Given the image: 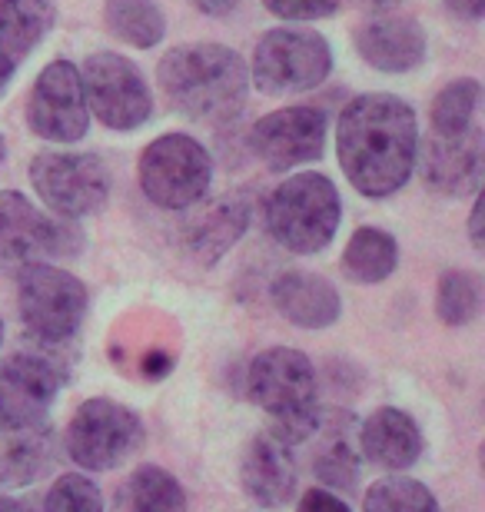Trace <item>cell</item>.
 Listing matches in <instances>:
<instances>
[{"label":"cell","mask_w":485,"mask_h":512,"mask_svg":"<svg viewBox=\"0 0 485 512\" xmlns=\"http://www.w3.org/2000/svg\"><path fill=\"white\" fill-rule=\"evenodd\" d=\"M14 67H17L14 60L0 54V97H4V90L10 87V80H14Z\"/></svg>","instance_id":"obj_37"},{"label":"cell","mask_w":485,"mask_h":512,"mask_svg":"<svg viewBox=\"0 0 485 512\" xmlns=\"http://www.w3.org/2000/svg\"><path fill=\"white\" fill-rule=\"evenodd\" d=\"M157 87L167 104L193 124H230L246 107L250 64L233 47L213 40L183 44L160 57Z\"/></svg>","instance_id":"obj_2"},{"label":"cell","mask_w":485,"mask_h":512,"mask_svg":"<svg viewBox=\"0 0 485 512\" xmlns=\"http://www.w3.org/2000/svg\"><path fill=\"white\" fill-rule=\"evenodd\" d=\"M60 343H37L27 346L0 363V429L44 426L50 406L57 403L60 386L67 383L70 363L64 356L50 353Z\"/></svg>","instance_id":"obj_9"},{"label":"cell","mask_w":485,"mask_h":512,"mask_svg":"<svg viewBox=\"0 0 485 512\" xmlns=\"http://www.w3.org/2000/svg\"><path fill=\"white\" fill-rule=\"evenodd\" d=\"M479 104H482V84L476 77L449 80L429 107V130L466 133L472 127H479Z\"/></svg>","instance_id":"obj_27"},{"label":"cell","mask_w":485,"mask_h":512,"mask_svg":"<svg viewBox=\"0 0 485 512\" xmlns=\"http://www.w3.org/2000/svg\"><path fill=\"white\" fill-rule=\"evenodd\" d=\"M57 463V436L47 426L14 429L0 439V486L20 489L47 476Z\"/></svg>","instance_id":"obj_22"},{"label":"cell","mask_w":485,"mask_h":512,"mask_svg":"<svg viewBox=\"0 0 485 512\" xmlns=\"http://www.w3.org/2000/svg\"><path fill=\"white\" fill-rule=\"evenodd\" d=\"M30 183L54 217L84 220L107 207L113 173L97 153L44 150L30 160Z\"/></svg>","instance_id":"obj_7"},{"label":"cell","mask_w":485,"mask_h":512,"mask_svg":"<svg viewBox=\"0 0 485 512\" xmlns=\"http://www.w3.org/2000/svg\"><path fill=\"white\" fill-rule=\"evenodd\" d=\"M87 286L54 263H34L17 273V310L37 343H70L87 320Z\"/></svg>","instance_id":"obj_8"},{"label":"cell","mask_w":485,"mask_h":512,"mask_svg":"<svg viewBox=\"0 0 485 512\" xmlns=\"http://www.w3.org/2000/svg\"><path fill=\"white\" fill-rule=\"evenodd\" d=\"M80 247L84 237L74 220L37 210L17 190H0V273H20L47 256H77Z\"/></svg>","instance_id":"obj_10"},{"label":"cell","mask_w":485,"mask_h":512,"mask_svg":"<svg viewBox=\"0 0 485 512\" xmlns=\"http://www.w3.org/2000/svg\"><path fill=\"white\" fill-rule=\"evenodd\" d=\"M363 512H442V509L426 483L392 473L366 489Z\"/></svg>","instance_id":"obj_28"},{"label":"cell","mask_w":485,"mask_h":512,"mask_svg":"<svg viewBox=\"0 0 485 512\" xmlns=\"http://www.w3.org/2000/svg\"><path fill=\"white\" fill-rule=\"evenodd\" d=\"M27 127L47 143H77L90 130V110L80 84V67L50 60L27 94Z\"/></svg>","instance_id":"obj_13"},{"label":"cell","mask_w":485,"mask_h":512,"mask_svg":"<svg viewBox=\"0 0 485 512\" xmlns=\"http://www.w3.org/2000/svg\"><path fill=\"white\" fill-rule=\"evenodd\" d=\"M246 393L270 416L273 433L293 446L303 443L323 413L313 363L293 346H270L253 356L246 370Z\"/></svg>","instance_id":"obj_3"},{"label":"cell","mask_w":485,"mask_h":512,"mask_svg":"<svg viewBox=\"0 0 485 512\" xmlns=\"http://www.w3.org/2000/svg\"><path fill=\"white\" fill-rule=\"evenodd\" d=\"M103 24L120 44L153 50L167 37V17L157 0H103Z\"/></svg>","instance_id":"obj_25"},{"label":"cell","mask_w":485,"mask_h":512,"mask_svg":"<svg viewBox=\"0 0 485 512\" xmlns=\"http://www.w3.org/2000/svg\"><path fill=\"white\" fill-rule=\"evenodd\" d=\"M263 7L286 24H309V20L333 17L343 0H263Z\"/></svg>","instance_id":"obj_31"},{"label":"cell","mask_w":485,"mask_h":512,"mask_svg":"<svg viewBox=\"0 0 485 512\" xmlns=\"http://www.w3.org/2000/svg\"><path fill=\"white\" fill-rule=\"evenodd\" d=\"M399 266V243L389 230L359 227L343 250V273L359 286H376L389 280Z\"/></svg>","instance_id":"obj_24"},{"label":"cell","mask_w":485,"mask_h":512,"mask_svg":"<svg viewBox=\"0 0 485 512\" xmlns=\"http://www.w3.org/2000/svg\"><path fill=\"white\" fill-rule=\"evenodd\" d=\"M140 190L153 207L183 213L193 203L206 197L213 183V160L210 150L190 133H163L147 150L140 153L137 163Z\"/></svg>","instance_id":"obj_6"},{"label":"cell","mask_w":485,"mask_h":512,"mask_svg":"<svg viewBox=\"0 0 485 512\" xmlns=\"http://www.w3.org/2000/svg\"><path fill=\"white\" fill-rule=\"evenodd\" d=\"M349 4H356L359 10H366V14H389V10H396L402 0H349Z\"/></svg>","instance_id":"obj_36"},{"label":"cell","mask_w":485,"mask_h":512,"mask_svg":"<svg viewBox=\"0 0 485 512\" xmlns=\"http://www.w3.org/2000/svg\"><path fill=\"white\" fill-rule=\"evenodd\" d=\"M0 346H4V323H0Z\"/></svg>","instance_id":"obj_40"},{"label":"cell","mask_w":485,"mask_h":512,"mask_svg":"<svg viewBox=\"0 0 485 512\" xmlns=\"http://www.w3.org/2000/svg\"><path fill=\"white\" fill-rule=\"evenodd\" d=\"M329 117L323 107L293 104L260 117L250 130V147L266 170L290 173L323 157Z\"/></svg>","instance_id":"obj_14"},{"label":"cell","mask_w":485,"mask_h":512,"mask_svg":"<svg viewBox=\"0 0 485 512\" xmlns=\"http://www.w3.org/2000/svg\"><path fill=\"white\" fill-rule=\"evenodd\" d=\"M416 167L422 183L446 200L476 197L485 177V137L482 127L466 133H432L419 140Z\"/></svg>","instance_id":"obj_15"},{"label":"cell","mask_w":485,"mask_h":512,"mask_svg":"<svg viewBox=\"0 0 485 512\" xmlns=\"http://www.w3.org/2000/svg\"><path fill=\"white\" fill-rule=\"evenodd\" d=\"M333 74V47L313 27L283 24L256 40L250 84L270 97H293L316 90Z\"/></svg>","instance_id":"obj_5"},{"label":"cell","mask_w":485,"mask_h":512,"mask_svg":"<svg viewBox=\"0 0 485 512\" xmlns=\"http://www.w3.org/2000/svg\"><path fill=\"white\" fill-rule=\"evenodd\" d=\"M0 512H30V506L14 496H0Z\"/></svg>","instance_id":"obj_38"},{"label":"cell","mask_w":485,"mask_h":512,"mask_svg":"<svg viewBox=\"0 0 485 512\" xmlns=\"http://www.w3.org/2000/svg\"><path fill=\"white\" fill-rule=\"evenodd\" d=\"M359 456L369 459L379 469L389 473H402V469L416 466L422 456V429L406 409L379 406L366 423L359 426Z\"/></svg>","instance_id":"obj_21"},{"label":"cell","mask_w":485,"mask_h":512,"mask_svg":"<svg viewBox=\"0 0 485 512\" xmlns=\"http://www.w3.org/2000/svg\"><path fill=\"white\" fill-rule=\"evenodd\" d=\"M4 160H7V143H4V137H0V167H4Z\"/></svg>","instance_id":"obj_39"},{"label":"cell","mask_w":485,"mask_h":512,"mask_svg":"<svg viewBox=\"0 0 485 512\" xmlns=\"http://www.w3.org/2000/svg\"><path fill=\"white\" fill-rule=\"evenodd\" d=\"M296 512H353V509H349L336 493H329V489H306V493L299 496Z\"/></svg>","instance_id":"obj_32"},{"label":"cell","mask_w":485,"mask_h":512,"mask_svg":"<svg viewBox=\"0 0 485 512\" xmlns=\"http://www.w3.org/2000/svg\"><path fill=\"white\" fill-rule=\"evenodd\" d=\"M54 20V0H0V54L20 64L44 44Z\"/></svg>","instance_id":"obj_23"},{"label":"cell","mask_w":485,"mask_h":512,"mask_svg":"<svg viewBox=\"0 0 485 512\" xmlns=\"http://www.w3.org/2000/svg\"><path fill=\"white\" fill-rule=\"evenodd\" d=\"M359 426L353 416L346 413H319L316 426L309 429V436L303 443H313L309 453V466L319 483H326L329 489H353L359 483ZM299 443V446H303Z\"/></svg>","instance_id":"obj_19"},{"label":"cell","mask_w":485,"mask_h":512,"mask_svg":"<svg viewBox=\"0 0 485 512\" xmlns=\"http://www.w3.org/2000/svg\"><path fill=\"white\" fill-rule=\"evenodd\" d=\"M299 463L296 446L276 436L273 429H263L243 449L240 463V486L243 493L263 509H280L296 496Z\"/></svg>","instance_id":"obj_16"},{"label":"cell","mask_w":485,"mask_h":512,"mask_svg":"<svg viewBox=\"0 0 485 512\" xmlns=\"http://www.w3.org/2000/svg\"><path fill=\"white\" fill-rule=\"evenodd\" d=\"M426 30L416 17L373 14L356 30V50L379 74H409L426 60Z\"/></svg>","instance_id":"obj_18"},{"label":"cell","mask_w":485,"mask_h":512,"mask_svg":"<svg viewBox=\"0 0 485 512\" xmlns=\"http://www.w3.org/2000/svg\"><path fill=\"white\" fill-rule=\"evenodd\" d=\"M442 4L449 7V14H456L459 20H482L485 14V0H442Z\"/></svg>","instance_id":"obj_33"},{"label":"cell","mask_w":485,"mask_h":512,"mask_svg":"<svg viewBox=\"0 0 485 512\" xmlns=\"http://www.w3.org/2000/svg\"><path fill=\"white\" fill-rule=\"evenodd\" d=\"M469 240L472 247H476L479 253L485 250V237H482V200L476 193V203H472V213H469Z\"/></svg>","instance_id":"obj_35"},{"label":"cell","mask_w":485,"mask_h":512,"mask_svg":"<svg viewBox=\"0 0 485 512\" xmlns=\"http://www.w3.org/2000/svg\"><path fill=\"white\" fill-rule=\"evenodd\" d=\"M416 110L396 94H359L336 120V157L346 180L369 200H386L416 170Z\"/></svg>","instance_id":"obj_1"},{"label":"cell","mask_w":485,"mask_h":512,"mask_svg":"<svg viewBox=\"0 0 485 512\" xmlns=\"http://www.w3.org/2000/svg\"><path fill=\"white\" fill-rule=\"evenodd\" d=\"M143 443V419L117 399L97 396L77 406L64 429V449L87 473H107Z\"/></svg>","instance_id":"obj_11"},{"label":"cell","mask_w":485,"mask_h":512,"mask_svg":"<svg viewBox=\"0 0 485 512\" xmlns=\"http://www.w3.org/2000/svg\"><path fill=\"white\" fill-rule=\"evenodd\" d=\"M80 84H84L87 110L107 130L130 133L153 117L150 84L130 57L113 54V50L90 54L87 64L80 67Z\"/></svg>","instance_id":"obj_12"},{"label":"cell","mask_w":485,"mask_h":512,"mask_svg":"<svg viewBox=\"0 0 485 512\" xmlns=\"http://www.w3.org/2000/svg\"><path fill=\"white\" fill-rule=\"evenodd\" d=\"M183 213H190L187 223L180 227L183 250L203 266L223 260L250 227V200L243 193H223V197L206 203L200 200Z\"/></svg>","instance_id":"obj_17"},{"label":"cell","mask_w":485,"mask_h":512,"mask_svg":"<svg viewBox=\"0 0 485 512\" xmlns=\"http://www.w3.org/2000/svg\"><path fill=\"white\" fill-rule=\"evenodd\" d=\"M263 220L270 237L283 250L313 256L336 240L339 220H343V200H339L336 183L326 173H296L266 197Z\"/></svg>","instance_id":"obj_4"},{"label":"cell","mask_w":485,"mask_h":512,"mask_svg":"<svg viewBox=\"0 0 485 512\" xmlns=\"http://www.w3.org/2000/svg\"><path fill=\"white\" fill-rule=\"evenodd\" d=\"M187 4H193L203 17H230L240 0H187Z\"/></svg>","instance_id":"obj_34"},{"label":"cell","mask_w":485,"mask_h":512,"mask_svg":"<svg viewBox=\"0 0 485 512\" xmlns=\"http://www.w3.org/2000/svg\"><path fill=\"white\" fill-rule=\"evenodd\" d=\"M117 512H187V493L167 469L140 466L123 483Z\"/></svg>","instance_id":"obj_26"},{"label":"cell","mask_w":485,"mask_h":512,"mask_svg":"<svg viewBox=\"0 0 485 512\" xmlns=\"http://www.w3.org/2000/svg\"><path fill=\"white\" fill-rule=\"evenodd\" d=\"M44 512H103V496L84 473H64L44 496Z\"/></svg>","instance_id":"obj_30"},{"label":"cell","mask_w":485,"mask_h":512,"mask_svg":"<svg viewBox=\"0 0 485 512\" xmlns=\"http://www.w3.org/2000/svg\"><path fill=\"white\" fill-rule=\"evenodd\" d=\"M482 310V283L472 270H446L439 276L436 313L446 326H469Z\"/></svg>","instance_id":"obj_29"},{"label":"cell","mask_w":485,"mask_h":512,"mask_svg":"<svg viewBox=\"0 0 485 512\" xmlns=\"http://www.w3.org/2000/svg\"><path fill=\"white\" fill-rule=\"evenodd\" d=\"M270 300L276 313L299 330H326L343 316V296L326 276L306 270H286L273 280Z\"/></svg>","instance_id":"obj_20"}]
</instances>
